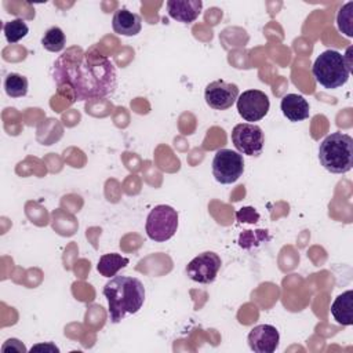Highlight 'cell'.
Masks as SVG:
<instances>
[{
    "label": "cell",
    "mask_w": 353,
    "mask_h": 353,
    "mask_svg": "<svg viewBox=\"0 0 353 353\" xmlns=\"http://www.w3.org/2000/svg\"><path fill=\"white\" fill-rule=\"evenodd\" d=\"M52 79L72 102L106 98L117 88V73L110 59L77 46L68 48L52 65Z\"/></svg>",
    "instance_id": "obj_1"
},
{
    "label": "cell",
    "mask_w": 353,
    "mask_h": 353,
    "mask_svg": "<svg viewBox=\"0 0 353 353\" xmlns=\"http://www.w3.org/2000/svg\"><path fill=\"white\" fill-rule=\"evenodd\" d=\"M108 299V312L112 323H120L125 316L139 312L145 302V287L142 281L131 276H114L103 287Z\"/></svg>",
    "instance_id": "obj_2"
},
{
    "label": "cell",
    "mask_w": 353,
    "mask_h": 353,
    "mask_svg": "<svg viewBox=\"0 0 353 353\" xmlns=\"http://www.w3.org/2000/svg\"><path fill=\"white\" fill-rule=\"evenodd\" d=\"M320 164L332 174H345L353 167V138L341 131L327 135L319 146Z\"/></svg>",
    "instance_id": "obj_3"
},
{
    "label": "cell",
    "mask_w": 353,
    "mask_h": 353,
    "mask_svg": "<svg viewBox=\"0 0 353 353\" xmlns=\"http://www.w3.org/2000/svg\"><path fill=\"white\" fill-rule=\"evenodd\" d=\"M312 73L321 87L334 90L346 84L352 70L347 68L345 57L341 52L325 50L316 58Z\"/></svg>",
    "instance_id": "obj_4"
},
{
    "label": "cell",
    "mask_w": 353,
    "mask_h": 353,
    "mask_svg": "<svg viewBox=\"0 0 353 353\" xmlns=\"http://www.w3.org/2000/svg\"><path fill=\"white\" fill-rule=\"evenodd\" d=\"M178 229V212L167 204H159L150 210L145 230L150 240L163 243L170 240Z\"/></svg>",
    "instance_id": "obj_5"
},
{
    "label": "cell",
    "mask_w": 353,
    "mask_h": 353,
    "mask_svg": "<svg viewBox=\"0 0 353 353\" xmlns=\"http://www.w3.org/2000/svg\"><path fill=\"white\" fill-rule=\"evenodd\" d=\"M244 172V160L239 152L219 149L212 159V175L222 185L234 183Z\"/></svg>",
    "instance_id": "obj_6"
},
{
    "label": "cell",
    "mask_w": 353,
    "mask_h": 353,
    "mask_svg": "<svg viewBox=\"0 0 353 353\" xmlns=\"http://www.w3.org/2000/svg\"><path fill=\"white\" fill-rule=\"evenodd\" d=\"M230 139L237 152L247 156H259L265 145L263 131L254 123L236 124L232 130Z\"/></svg>",
    "instance_id": "obj_7"
},
{
    "label": "cell",
    "mask_w": 353,
    "mask_h": 353,
    "mask_svg": "<svg viewBox=\"0 0 353 353\" xmlns=\"http://www.w3.org/2000/svg\"><path fill=\"white\" fill-rule=\"evenodd\" d=\"M221 256L212 251H205L194 256L186 265V274L190 280L200 284L212 283L221 269Z\"/></svg>",
    "instance_id": "obj_8"
},
{
    "label": "cell",
    "mask_w": 353,
    "mask_h": 353,
    "mask_svg": "<svg viewBox=\"0 0 353 353\" xmlns=\"http://www.w3.org/2000/svg\"><path fill=\"white\" fill-rule=\"evenodd\" d=\"M239 114L250 123L262 120L270 108V101L268 95L261 90H247L239 95L237 101Z\"/></svg>",
    "instance_id": "obj_9"
},
{
    "label": "cell",
    "mask_w": 353,
    "mask_h": 353,
    "mask_svg": "<svg viewBox=\"0 0 353 353\" xmlns=\"http://www.w3.org/2000/svg\"><path fill=\"white\" fill-rule=\"evenodd\" d=\"M239 87L225 80H214L204 90L205 103L215 110H226L233 106L239 98Z\"/></svg>",
    "instance_id": "obj_10"
},
{
    "label": "cell",
    "mask_w": 353,
    "mask_h": 353,
    "mask_svg": "<svg viewBox=\"0 0 353 353\" xmlns=\"http://www.w3.org/2000/svg\"><path fill=\"white\" fill-rule=\"evenodd\" d=\"M247 341L255 353H273L279 347L280 334L274 325L259 324L250 331Z\"/></svg>",
    "instance_id": "obj_11"
},
{
    "label": "cell",
    "mask_w": 353,
    "mask_h": 353,
    "mask_svg": "<svg viewBox=\"0 0 353 353\" xmlns=\"http://www.w3.org/2000/svg\"><path fill=\"white\" fill-rule=\"evenodd\" d=\"M203 8L201 0H168L167 12L168 15L182 23L194 22Z\"/></svg>",
    "instance_id": "obj_12"
},
{
    "label": "cell",
    "mask_w": 353,
    "mask_h": 353,
    "mask_svg": "<svg viewBox=\"0 0 353 353\" xmlns=\"http://www.w3.org/2000/svg\"><path fill=\"white\" fill-rule=\"evenodd\" d=\"M280 108L283 114L292 123L306 120L310 113L309 102L298 94H287L281 98Z\"/></svg>",
    "instance_id": "obj_13"
},
{
    "label": "cell",
    "mask_w": 353,
    "mask_h": 353,
    "mask_svg": "<svg viewBox=\"0 0 353 353\" xmlns=\"http://www.w3.org/2000/svg\"><path fill=\"white\" fill-rule=\"evenodd\" d=\"M112 28L121 36H137L142 29V19L127 8L117 10L112 18Z\"/></svg>",
    "instance_id": "obj_14"
},
{
    "label": "cell",
    "mask_w": 353,
    "mask_h": 353,
    "mask_svg": "<svg viewBox=\"0 0 353 353\" xmlns=\"http://www.w3.org/2000/svg\"><path fill=\"white\" fill-rule=\"evenodd\" d=\"M331 314L342 325L353 324V291L347 290L338 295L331 305Z\"/></svg>",
    "instance_id": "obj_15"
},
{
    "label": "cell",
    "mask_w": 353,
    "mask_h": 353,
    "mask_svg": "<svg viewBox=\"0 0 353 353\" xmlns=\"http://www.w3.org/2000/svg\"><path fill=\"white\" fill-rule=\"evenodd\" d=\"M130 259L116 254V252H109V254H103L97 265V270L99 274H102L103 277H114L117 274L119 270H121L123 268H125L128 265Z\"/></svg>",
    "instance_id": "obj_16"
},
{
    "label": "cell",
    "mask_w": 353,
    "mask_h": 353,
    "mask_svg": "<svg viewBox=\"0 0 353 353\" xmlns=\"http://www.w3.org/2000/svg\"><path fill=\"white\" fill-rule=\"evenodd\" d=\"M28 79L19 73H8L4 79L6 94L11 98H21L28 94Z\"/></svg>",
    "instance_id": "obj_17"
},
{
    "label": "cell",
    "mask_w": 353,
    "mask_h": 353,
    "mask_svg": "<svg viewBox=\"0 0 353 353\" xmlns=\"http://www.w3.org/2000/svg\"><path fill=\"white\" fill-rule=\"evenodd\" d=\"M41 46L51 52L62 51L66 46V37L63 30L59 26H51L50 29H47L41 39Z\"/></svg>",
    "instance_id": "obj_18"
},
{
    "label": "cell",
    "mask_w": 353,
    "mask_h": 353,
    "mask_svg": "<svg viewBox=\"0 0 353 353\" xmlns=\"http://www.w3.org/2000/svg\"><path fill=\"white\" fill-rule=\"evenodd\" d=\"M3 32H4V36H6L7 41L14 44V43L19 41L21 39H23L28 34L29 28H28L26 22L22 18H17V19L6 22L4 26H3Z\"/></svg>",
    "instance_id": "obj_19"
},
{
    "label": "cell",
    "mask_w": 353,
    "mask_h": 353,
    "mask_svg": "<svg viewBox=\"0 0 353 353\" xmlns=\"http://www.w3.org/2000/svg\"><path fill=\"white\" fill-rule=\"evenodd\" d=\"M270 240V236L268 233V230L263 229H258V230H244L240 237H239V245L241 248L250 250L252 247L259 245L263 241Z\"/></svg>",
    "instance_id": "obj_20"
},
{
    "label": "cell",
    "mask_w": 353,
    "mask_h": 353,
    "mask_svg": "<svg viewBox=\"0 0 353 353\" xmlns=\"http://www.w3.org/2000/svg\"><path fill=\"white\" fill-rule=\"evenodd\" d=\"M338 29L347 37L353 36V1L346 3L336 17Z\"/></svg>",
    "instance_id": "obj_21"
},
{
    "label": "cell",
    "mask_w": 353,
    "mask_h": 353,
    "mask_svg": "<svg viewBox=\"0 0 353 353\" xmlns=\"http://www.w3.org/2000/svg\"><path fill=\"white\" fill-rule=\"evenodd\" d=\"M236 218L239 222L256 223L259 221V214L254 207H243L236 212Z\"/></svg>",
    "instance_id": "obj_22"
},
{
    "label": "cell",
    "mask_w": 353,
    "mask_h": 353,
    "mask_svg": "<svg viewBox=\"0 0 353 353\" xmlns=\"http://www.w3.org/2000/svg\"><path fill=\"white\" fill-rule=\"evenodd\" d=\"M39 350H44V352H59V349L55 346V345H52L51 342H48V343H39V345H36V346H33L32 349H30V352L33 353V352H39Z\"/></svg>",
    "instance_id": "obj_23"
}]
</instances>
